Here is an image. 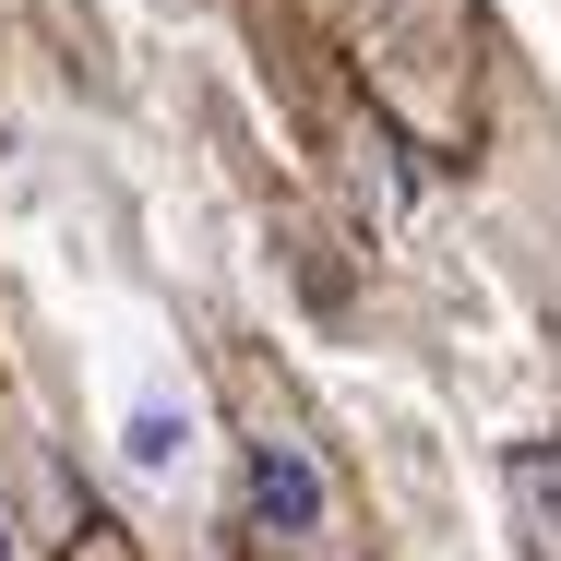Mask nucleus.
<instances>
[{
  "label": "nucleus",
  "mask_w": 561,
  "mask_h": 561,
  "mask_svg": "<svg viewBox=\"0 0 561 561\" xmlns=\"http://www.w3.org/2000/svg\"><path fill=\"white\" fill-rule=\"evenodd\" d=\"M251 514H263V538H287V550H335V478H323V454L299 443V431H251Z\"/></svg>",
  "instance_id": "nucleus-1"
},
{
  "label": "nucleus",
  "mask_w": 561,
  "mask_h": 561,
  "mask_svg": "<svg viewBox=\"0 0 561 561\" xmlns=\"http://www.w3.org/2000/svg\"><path fill=\"white\" fill-rule=\"evenodd\" d=\"M514 490H526V514L561 538V443H526V454H514Z\"/></svg>",
  "instance_id": "nucleus-2"
},
{
  "label": "nucleus",
  "mask_w": 561,
  "mask_h": 561,
  "mask_svg": "<svg viewBox=\"0 0 561 561\" xmlns=\"http://www.w3.org/2000/svg\"><path fill=\"white\" fill-rule=\"evenodd\" d=\"M131 454H144V466H168V454H180V419H168V407H144V419H131Z\"/></svg>",
  "instance_id": "nucleus-3"
}]
</instances>
